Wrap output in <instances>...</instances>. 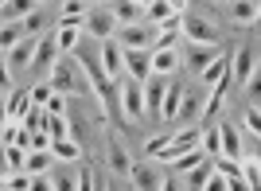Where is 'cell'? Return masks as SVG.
Here are the masks:
<instances>
[{
    "label": "cell",
    "mask_w": 261,
    "mask_h": 191,
    "mask_svg": "<svg viewBox=\"0 0 261 191\" xmlns=\"http://www.w3.org/2000/svg\"><path fill=\"white\" fill-rule=\"evenodd\" d=\"M43 113H51V117H66V98L51 90V98L43 102Z\"/></svg>",
    "instance_id": "836d02e7"
},
{
    "label": "cell",
    "mask_w": 261,
    "mask_h": 191,
    "mask_svg": "<svg viewBox=\"0 0 261 191\" xmlns=\"http://www.w3.org/2000/svg\"><path fill=\"white\" fill-rule=\"evenodd\" d=\"M55 47H59V55H74V47L82 43V28H55Z\"/></svg>",
    "instance_id": "cb8c5ba5"
},
{
    "label": "cell",
    "mask_w": 261,
    "mask_h": 191,
    "mask_svg": "<svg viewBox=\"0 0 261 191\" xmlns=\"http://www.w3.org/2000/svg\"><path fill=\"white\" fill-rule=\"evenodd\" d=\"M199 113H203V98H199L195 90H187V86H184V98H179V109H175L172 129H175V125H191V121H199Z\"/></svg>",
    "instance_id": "5bb4252c"
},
{
    "label": "cell",
    "mask_w": 261,
    "mask_h": 191,
    "mask_svg": "<svg viewBox=\"0 0 261 191\" xmlns=\"http://www.w3.org/2000/svg\"><path fill=\"white\" fill-rule=\"evenodd\" d=\"M160 191H184L175 176H160Z\"/></svg>",
    "instance_id": "f35d334b"
},
{
    "label": "cell",
    "mask_w": 261,
    "mask_h": 191,
    "mask_svg": "<svg viewBox=\"0 0 261 191\" xmlns=\"http://www.w3.org/2000/svg\"><path fill=\"white\" fill-rule=\"evenodd\" d=\"M246 133H250V137H257V133H261V109H257V102L246 106Z\"/></svg>",
    "instance_id": "d6a6232c"
},
{
    "label": "cell",
    "mask_w": 261,
    "mask_h": 191,
    "mask_svg": "<svg viewBox=\"0 0 261 191\" xmlns=\"http://www.w3.org/2000/svg\"><path fill=\"white\" fill-rule=\"evenodd\" d=\"M106 164H109V172H117V176H129V168H133L129 152L121 149L113 137H109V145H106Z\"/></svg>",
    "instance_id": "44dd1931"
},
{
    "label": "cell",
    "mask_w": 261,
    "mask_h": 191,
    "mask_svg": "<svg viewBox=\"0 0 261 191\" xmlns=\"http://www.w3.org/2000/svg\"><path fill=\"white\" fill-rule=\"evenodd\" d=\"M253 78H257V47H253V43H242L238 51L230 55V86L246 90Z\"/></svg>",
    "instance_id": "3957f363"
},
{
    "label": "cell",
    "mask_w": 261,
    "mask_h": 191,
    "mask_svg": "<svg viewBox=\"0 0 261 191\" xmlns=\"http://www.w3.org/2000/svg\"><path fill=\"white\" fill-rule=\"evenodd\" d=\"M179 32L187 35V43H222L218 20L199 16V12H184V16H179Z\"/></svg>",
    "instance_id": "5b68a950"
},
{
    "label": "cell",
    "mask_w": 261,
    "mask_h": 191,
    "mask_svg": "<svg viewBox=\"0 0 261 191\" xmlns=\"http://www.w3.org/2000/svg\"><path fill=\"white\" fill-rule=\"evenodd\" d=\"M106 8L113 12V20H117V28H121V23H141V20H144V8H137L133 0H109Z\"/></svg>",
    "instance_id": "ffe728a7"
},
{
    "label": "cell",
    "mask_w": 261,
    "mask_h": 191,
    "mask_svg": "<svg viewBox=\"0 0 261 191\" xmlns=\"http://www.w3.org/2000/svg\"><path fill=\"white\" fill-rule=\"evenodd\" d=\"M121 70L129 78H137V82H144V78L152 75L148 70V51H121Z\"/></svg>",
    "instance_id": "e0dca14e"
},
{
    "label": "cell",
    "mask_w": 261,
    "mask_h": 191,
    "mask_svg": "<svg viewBox=\"0 0 261 191\" xmlns=\"http://www.w3.org/2000/svg\"><path fill=\"white\" fill-rule=\"evenodd\" d=\"M47 86H51L55 94L63 98H74V94H90V82L82 78V66L70 59V55H59L47 70Z\"/></svg>",
    "instance_id": "6da1fadb"
},
{
    "label": "cell",
    "mask_w": 261,
    "mask_h": 191,
    "mask_svg": "<svg viewBox=\"0 0 261 191\" xmlns=\"http://www.w3.org/2000/svg\"><path fill=\"white\" fill-rule=\"evenodd\" d=\"M47 98H51V86H47V82H35L32 86V106H43Z\"/></svg>",
    "instance_id": "74e56055"
},
{
    "label": "cell",
    "mask_w": 261,
    "mask_h": 191,
    "mask_svg": "<svg viewBox=\"0 0 261 191\" xmlns=\"http://www.w3.org/2000/svg\"><path fill=\"white\" fill-rule=\"evenodd\" d=\"M129 180H133V191H160V172H156L152 160H133Z\"/></svg>",
    "instance_id": "8fae6325"
},
{
    "label": "cell",
    "mask_w": 261,
    "mask_h": 191,
    "mask_svg": "<svg viewBox=\"0 0 261 191\" xmlns=\"http://www.w3.org/2000/svg\"><path fill=\"white\" fill-rule=\"evenodd\" d=\"M90 4H109V0H90Z\"/></svg>",
    "instance_id": "b9f144b4"
},
{
    "label": "cell",
    "mask_w": 261,
    "mask_h": 191,
    "mask_svg": "<svg viewBox=\"0 0 261 191\" xmlns=\"http://www.w3.org/2000/svg\"><path fill=\"white\" fill-rule=\"evenodd\" d=\"M35 39H39V35H23L20 43H12L8 51H4V66H8V70H23V66H32Z\"/></svg>",
    "instance_id": "7c38bea8"
},
{
    "label": "cell",
    "mask_w": 261,
    "mask_h": 191,
    "mask_svg": "<svg viewBox=\"0 0 261 191\" xmlns=\"http://www.w3.org/2000/svg\"><path fill=\"white\" fill-rule=\"evenodd\" d=\"M199 82L207 86V90L226 94V90H230V55H215V59L199 70Z\"/></svg>",
    "instance_id": "ba28073f"
},
{
    "label": "cell",
    "mask_w": 261,
    "mask_h": 191,
    "mask_svg": "<svg viewBox=\"0 0 261 191\" xmlns=\"http://www.w3.org/2000/svg\"><path fill=\"white\" fill-rule=\"evenodd\" d=\"M230 20L238 28H253L257 23V0H234L230 4Z\"/></svg>",
    "instance_id": "7402d4cb"
},
{
    "label": "cell",
    "mask_w": 261,
    "mask_h": 191,
    "mask_svg": "<svg viewBox=\"0 0 261 191\" xmlns=\"http://www.w3.org/2000/svg\"><path fill=\"white\" fill-rule=\"evenodd\" d=\"M133 4H137V8H148V4H152V0H133Z\"/></svg>",
    "instance_id": "ab89813d"
},
{
    "label": "cell",
    "mask_w": 261,
    "mask_h": 191,
    "mask_svg": "<svg viewBox=\"0 0 261 191\" xmlns=\"http://www.w3.org/2000/svg\"><path fill=\"white\" fill-rule=\"evenodd\" d=\"M113 86H117V106H121V117H125L129 125L144 121V90H141V82H137V78H129V75H121Z\"/></svg>",
    "instance_id": "7a4b0ae2"
},
{
    "label": "cell",
    "mask_w": 261,
    "mask_h": 191,
    "mask_svg": "<svg viewBox=\"0 0 261 191\" xmlns=\"http://www.w3.org/2000/svg\"><path fill=\"white\" fill-rule=\"evenodd\" d=\"M51 164H55L51 149H35V152H28V160H23V172H28V176H43V172H51Z\"/></svg>",
    "instance_id": "d4e9b609"
},
{
    "label": "cell",
    "mask_w": 261,
    "mask_h": 191,
    "mask_svg": "<svg viewBox=\"0 0 261 191\" xmlns=\"http://www.w3.org/2000/svg\"><path fill=\"white\" fill-rule=\"evenodd\" d=\"M82 32L90 35V39H113V32H117V20H113V12L106 8V4H94V8L82 16Z\"/></svg>",
    "instance_id": "8992f818"
},
{
    "label": "cell",
    "mask_w": 261,
    "mask_h": 191,
    "mask_svg": "<svg viewBox=\"0 0 261 191\" xmlns=\"http://www.w3.org/2000/svg\"><path fill=\"white\" fill-rule=\"evenodd\" d=\"M0 63H4V51H0Z\"/></svg>",
    "instance_id": "7bdbcfd3"
},
{
    "label": "cell",
    "mask_w": 261,
    "mask_h": 191,
    "mask_svg": "<svg viewBox=\"0 0 261 191\" xmlns=\"http://www.w3.org/2000/svg\"><path fill=\"white\" fill-rule=\"evenodd\" d=\"M51 156L59 160V164H74L78 156H82V145H78L74 137H63V140H51Z\"/></svg>",
    "instance_id": "603a6c76"
},
{
    "label": "cell",
    "mask_w": 261,
    "mask_h": 191,
    "mask_svg": "<svg viewBox=\"0 0 261 191\" xmlns=\"http://www.w3.org/2000/svg\"><path fill=\"white\" fill-rule=\"evenodd\" d=\"M59 59V47H55V35H39L35 39V55H32V66L35 70H51V63Z\"/></svg>",
    "instance_id": "ac0fdd59"
},
{
    "label": "cell",
    "mask_w": 261,
    "mask_h": 191,
    "mask_svg": "<svg viewBox=\"0 0 261 191\" xmlns=\"http://www.w3.org/2000/svg\"><path fill=\"white\" fill-rule=\"evenodd\" d=\"M0 4H4V0H0Z\"/></svg>",
    "instance_id": "ee69618b"
},
{
    "label": "cell",
    "mask_w": 261,
    "mask_h": 191,
    "mask_svg": "<svg viewBox=\"0 0 261 191\" xmlns=\"http://www.w3.org/2000/svg\"><path fill=\"white\" fill-rule=\"evenodd\" d=\"M32 8H39L35 0H4L0 4V20H23Z\"/></svg>",
    "instance_id": "4316f807"
},
{
    "label": "cell",
    "mask_w": 261,
    "mask_h": 191,
    "mask_svg": "<svg viewBox=\"0 0 261 191\" xmlns=\"http://www.w3.org/2000/svg\"><path fill=\"white\" fill-rule=\"evenodd\" d=\"M0 191H4V187H0Z\"/></svg>",
    "instance_id": "f6af8a7d"
},
{
    "label": "cell",
    "mask_w": 261,
    "mask_h": 191,
    "mask_svg": "<svg viewBox=\"0 0 261 191\" xmlns=\"http://www.w3.org/2000/svg\"><path fill=\"white\" fill-rule=\"evenodd\" d=\"M28 191H55V183H51V176H32V180H28Z\"/></svg>",
    "instance_id": "8d00e7d4"
},
{
    "label": "cell",
    "mask_w": 261,
    "mask_h": 191,
    "mask_svg": "<svg viewBox=\"0 0 261 191\" xmlns=\"http://www.w3.org/2000/svg\"><path fill=\"white\" fill-rule=\"evenodd\" d=\"M74 180H78V172H70V168H59V172L51 176L55 191H74Z\"/></svg>",
    "instance_id": "1f68e13d"
},
{
    "label": "cell",
    "mask_w": 261,
    "mask_h": 191,
    "mask_svg": "<svg viewBox=\"0 0 261 191\" xmlns=\"http://www.w3.org/2000/svg\"><path fill=\"white\" fill-rule=\"evenodd\" d=\"M20 28H23V35H43L47 32V8H32L20 20Z\"/></svg>",
    "instance_id": "83f0119b"
},
{
    "label": "cell",
    "mask_w": 261,
    "mask_h": 191,
    "mask_svg": "<svg viewBox=\"0 0 261 191\" xmlns=\"http://www.w3.org/2000/svg\"><path fill=\"white\" fill-rule=\"evenodd\" d=\"M43 133L51 140H63V137H70V125H66V117H51V113H47L43 117Z\"/></svg>",
    "instance_id": "4dcf8cb0"
},
{
    "label": "cell",
    "mask_w": 261,
    "mask_h": 191,
    "mask_svg": "<svg viewBox=\"0 0 261 191\" xmlns=\"http://www.w3.org/2000/svg\"><path fill=\"white\" fill-rule=\"evenodd\" d=\"M215 55H222V43H187L184 55H179V66H184L187 75L199 78V70H203V66H207Z\"/></svg>",
    "instance_id": "52a82bcc"
},
{
    "label": "cell",
    "mask_w": 261,
    "mask_h": 191,
    "mask_svg": "<svg viewBox=\"0 0 261 191\" xmlns=\"http://www.w3.org/2000/svg\"><path fill=\"white\" fill-rule=\"evenodd\" d=\"M32 109V90L28 86H20V90H8L4 94V113H8V121H23V113Z\"/></svg>",
    "instance_id": "2e32d148"
},
{
    "label": "cell",
    "mask_w": 261,
    "mask_h": 191,
    "mask_svg": "<svg viewBox=\"0 0 261 191\" xmlns=\"http://www.w3.org/2000/svg\"><path fill=\"white\" fill-rule=\"evenodd\" d=\"M148 70L160 75V78L175 75V70H179V51H175V47H152V51H148Z\"/></svg>",
    "instance_id": "4fadbf2b"
},
{
    "label": "cell",
    "mask_w": 261,
    "mask_h": 191,
    "mask_svg": "<svg viewBox=\"0 0 261 191\" xmlns=\"http://www.w3.org/2000/svg\"><path fill=\"white\" fill-rule=\"evenodd\" d=\"M141 90H144V117L160 121V102H164V90H168V78L148 75V78L141 82Z\"/></svg>",
    "instance_id": "30bf717a"
},
{
    "label": "cell",
    "mask_w": 261,
    "mask_h": 191,
    "mask_svg": "<svg viewBox=\"0 0 261 191\" xmlns=\"http://www.w3.org/2000/svg\"><path fill=\"white\" fill-rule=\"evenodd\" d=\"M35 4H39V8H47V4H59V0H35Z\"/></svg>",
    "instance_id": "60d3db41"
},
{
    "label": "cell",
    "mask_w": 261,
    "mask_h": 191,
    "mask_svg": "<svg viewBox=\"0 0 261 191\" xmlns=\"http://www.w3.org/2000/svg\"><path fill=\"white\" fill-rule=\"evenodd\" d=\"M113 43H117L121 51H152L156 43V28L152 23H121L117 32H113Z\"/></svg>",
    "instance_id": "277c9868"
},
{
    "label": "cell",
    "mask_w": 261,
    "mask_h": 191,
    "mask_svg": "<svg viewBox=\"0 0 261 191\" xmlns=\"http://www.w3.org/2000/svg\"><path fill=\"white\" fill-rule=\"evenodd\" d=\"M203 160H207V152H203V149H187V152H179V156H175L168 168H172V172H184V176H187V172H195Z\"/></svg>",
    "instance_id": "484cf974"
},
{
    "label": "cell",
    "mask_w": 261,
    "mask_h": 191,
    "mask_svg": "<svg viewBox=\"0 0 261 191\" xmlns=\"http://www.w3.org/2000/svg\"><path fill=\"white\" fill-rule=\"evenodd\" d=\"M23 160H28V149L4 145V172H23Z\"/></svg>",
    "instance_id": "f546056e"
},
{
    "label": "cell",
    "mask_w": 261,
    "mask_h": 191,
    "mask_svg": "<svg viewBox=\"0 0 261 191\" xmlns=\"http://www.w3.org/2000/svg\"><path fill=\"white\" fill-rule=\"evenodd\" d=\"M20 39H23L20 20H0V51H8L12 43H20Z\"/></svg>",
    "instance_id": "f1b7e54d"
},
{
    "label": "cell",
    "mask_w": 261,
    "mask_h": 191,
    "mask_svg": "<svg viewBox=\"0 0 261 191\" xmlns=\"http://www.w3.org/2000/svg\"><path fill=\"white\" fill-rule=\"evenodd\" d=\"M218 156H226V160L246 156V149H242V129L230 125V121H218Z\"/></svg>",
    "instance_id": "9c48e42d"
},
{
    "label": "cell",
    "mask_w": 261,
    "mask_h": 191,
    "mask_svg": "<svg viewBox=\"0 0 261 191\" xmlns=\"http://www.w3.org/2000/svg\"><path fill=\"white\" fill-rule=\"evenodd\" d=\"M98 63H101V70H106V78L109 82H117L125 70H121V47L113 39H101V51H98Z\"/></svg>",
    "instance_id": "9a60e30c"
},
{
    "label": "cell",
    "mask_w": 261,
    "mask_h": 191,
    "mask_svg": "<svg viewBox=\"0 0 261 191\" xmlns=\"http://www.w3.org/2000/svg\"><path fill=\"white\" fill-rule=\"evenodd\" d=\"M90 8H94L90 0H63V12H59V16H86Z\"/></svg>",
    "instance_id": "e575fe53"
},
{
    "label": "cell",
    "mask_w": 261,
    "mask_h": 191,
    "mask_svg": "<svg viewBox=\"0 0 261 191\" xmlns=\"http://www.w3.org/2000/svg\"><path fill=\"white\" fill-rule=\"evenodd\" d=\"M179 98H184V82H168V90H164V102H160V121H164L168 129H172V121H175Z\"/></svg>",
    "instance_id": "d6986e66"
},
{
    "label": "cell",
    "mask_w": 261,
    "mask_h": 191,
    "mask_svg": "<svg viewBox=\"0 0 261 191\" xmlns=\"http://www.w3.org/2000/svg\"><path fill=\"white\" fill-rule=\"evenodd\" d=\"M199 191H226V176H218V172L211 168V176L203 180V187H199Z\"/></svg>",
    "instance_id": "d590c367"
}]
</instances>
